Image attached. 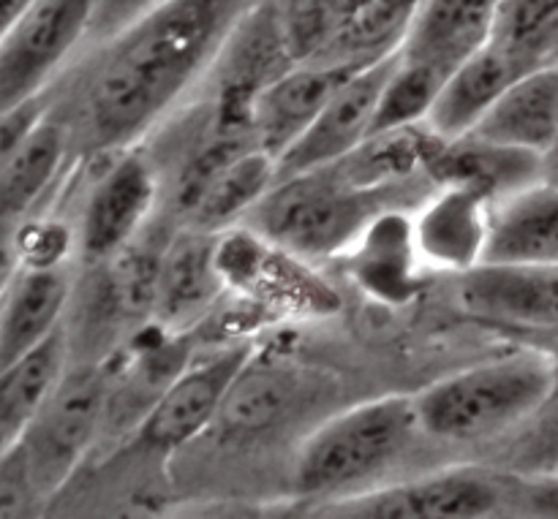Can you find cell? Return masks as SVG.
Masks as SVG:
<instances>
[{
  "label": "cell",
  "instance_id": "cell-1",
  "mask_svg": "<svg viewBox=\"0 0 558 519\" xmlns=\"http://www.w3.org/2000/svg\"><path fill=\"white\" fill-rule=\"evenodd\" d=\"M254 0H167L112 38L87 44L69 90L49 87L47 114L65 125L74 161L140 145L199 79Z\"/></svg>",
  "mask_w": 558,
  "mask_h": 519
},
{
  "label": "cell",
  "instance_id": "cell-2",
  "mask_svg": "<svg viewBox=\"0 0 558 519\" xmlns=\"http://www.w3.org/2000/svg\"><path fill=\"white\" fill-rule=\"evenodd\" d=\"M558 386L556 364L539 346L452 373L414 397L425 438L439 444H496L526 422Z\"/></svg>",
  "mask_w": 558,
  "mask_h": 519
},
{
  "label": "cell",
  "instance_id": "cell-3",
  "mask_svg": "<svg viewBox=\"0 0 558 519\" xmlns=\"http://www.w3.org/2000/svg\"><path fill=\"white\" fill-rule=\"evenodd\" d=\"M425 438L414 397L387 395L322 422L294 462V487L325 504L371 490Z\"/></svg>",
  "mask_w": 558,
  "mask_h": 519
},
{
  "label": "cell",
  "instance_id": "cell-4",
  "mask_svg": "<svg viewBox=\"0 0 558 519\" xmlns=\"http://www.w3.org/2000/svg\"><path fill=\"white\" fill-rule=\"evenodd\" d=\"M398 196L403 190L360 188L325 166L276 180L243 221L262 243L300 259H319L357 243Z\"/></svg>",
  "mask_w": 558,
  "mask_h": 519
},
{
  "label": "cell",
  "instance_id": "cell-5",
  "mask_svg": "<svg viewBox=\"0 0 558 519\" xmlns=\"http://www.w3.org/2000/svg\"><path fill=\"white\" fill-rule=\"evenodd\" d=\"M107 362H69L20 444L47 501L71 482L107 424Z\"/></svg>",
  "mask_w": 558,
  "mask_h": 519
},
{
  "label": "cell",
  "instance_id": "cell-6",
  "mask_svg": "<svg viewBox=\"0 0 558 519\" xmlns=\"http://www.w3.org/2000/svg\"><path fill=\"white\" fill-rule=\"evenodd\" d=\"M512 511V477L488 466H458L330 501L322 515L354 519H466Z\"/></svg>",
  "mask_w": 558,
  "mask_h": 519
},
{
  "label": "cell",
  "instance_id": "cell-7",
  "mask_svg": "<svg viewBox=\"0 0 558 519\" xmlns=\"http://www.w3.org/2000/svg\"><path fill=\"white\" fill-rule=\"evenodd\" d=\"M161 190L156 158L136 145L109 152V161L87 185L74 221L80 264H104L134 243L150 226Z\"/></svg>",
  "mask_w": 558,
  "mask_h": 519
},
{
  "label": "cell",
  "instance_id": "cell-8",
  "mask_svg": "<svg viewBox=\"0 0 558 519\" xmlns=\"http://www.w3.org/2000/svg\"><path fill=\"white\" fill-rule=\"evenodd\" d=\"M96 0H33L0 41V112L44 96L85 49Z\"/></svg>",
  "mask_w": 558,
  "mask_h": 519
},
{
  "label": "cell",
  "instance_id": "cell-9",
  "mask_svg": "<svg viewBox=\"0 0 558 519\" xmlns=\"http://www.w3.org/2000/svg\"><path fill=\"white\" fill-rule=\"evenodd\" d=\"M251 354V343H234L210 357L189 359L136 424V444L156 455H174L199 438L221 417L229 390Z\"/></svg>",
  "mask_w": 558,
  "mask_h": 519
},
{
  "label": "cell",
  "instance_id": "cell-10",
  "mask_svg": "<svg viewBox=\"0 0 558 519\" xmlns=\"http://www.w3.org/2000/svg\"><path fill=\"white\" fill-rule=\"evenodd\" d=\"M398 58L401 54L349 74L308 131L278 158L276 180L316 172L357 150L374 131L376 109Z\"/></svg>",
  "mask_w": 558,
  "mask_h": 519
},
{
  "label": "cell",
  "instance_id": "cell-11",
  "mask_svg": "<svg viewBox=\"0 0 558 519\" xmlns=\"http://www.w3.org/2000/svg\"><path fill=\"white\" fill-rule=\"evenodd\" d=\"M463 310L537 337L558 330V264H483L461 272Z\"/></svg>",
  "mask_w": 558,
  "mask_h": 519
},
{
  "label": "cell",
  "instance_id": "cell-12",
  "mask_svg": "<svg viewBox=\"0 0 558 519\" xmlns=\"http://www.w3.org/2000/svg\"><path fill=\"white\" fill-rule=\"evenodd\" d=\"M227 286L218 232L178 226L167 239L156 281L153 324L169 335L199 324Z\"/></svg>",
  "mask_w": 558,
  "mask_h": 519
},
{
  "label": "cell",
  "instance_id": "cell-13",
  "mask_svg": "<svg viewBox=\"0 0 558 519\" xmlns=\"http://www.w3.org/2000/svg\"><path fill=\"white\" fill-rule=\"evenodd\" d=\"M71 161L69 131L52 114H44L0 172V226L20 228L54 207Z\"/></svg>",
  "mask_w": 558,
  "mask_h": 519
},
{
  "label": "cell",
  "instance_id": "cell-14",
  "mask_svg": "<svg viewBox=\"0 0 558 519\" xmlns=\"http://www.w3.org/2000/svg\"><path fill=\"white\" fill-rule=\"evenodd\" d=\"M74 261L22 267L0 299V370L16 362L63 326L74 292Z\"/></svg>",
  "mask_w": 558,
  "mask_h": 519
},
{
  "label": "cell",
  "instance_id": "cell-15",
  "mask_svg": "<svg viewBox=\"0 0 558 519\" xmlns=\"http://www.w3.org/2000/svg\"><path fill=\"white\" fill-rule=\"evenodd\" d=\"M499 3L501 0H420L401 58L447 79L450 71L488 44Z\"/></svg>",
  "mask_w": 558,
  "mask_h": 519
},
{
  "label": "cell",
  "instance_id": "cell-16",
  "mask_svg": "<svg viewBox=\"0 0 558 519\" xmlns=\"http://www.w3.org/2000/svg\"><path fill=\"white\" fill-rule=\"evenodd\" d=\"M349 74L354 71L294 63L276 82H270L254 103V134L262 150L278 161L319 118L325 103Z\"/></svg>",
  "mask_w": 558,
  "mask_h": 519
},
{
  "label": "cell",
  "instance_id": "cell-17",
  "mask_svg": "<svg viewBox=\"0 0 558 519\" xmlns=\"http://www.w3.org/2000/svg\"><path fill=\"white\" fill-rule=\"evenodd\" d=\"M483 261L558 264V185L539 180L490 205Z\"/></svg>",
  "mask_w": 558,
  "mask_h": 519
},
{
  "label": "cell",
  "instance_id": "cell-18",
  "mask_svg": "<svg viewBox=\"0 0 558 519\" xmlns=\"http://www.w3.org/2000/svg\"><path fill=\"white\" fill-rule=\"evenodd\" d=\"M428 177L436 185H458L494 201L543 180V156L494 145L480 136L439 139L428 161Z\"/></svg>",
  "mask_w": 558,
  "mask_h": 519
},
{
  "label": "cell",
  "instance_id": "cell-19",
  "mask_svg": "<svg viewBox=\"0 0 558 519\" xmlns=\"http://www.w3.org/2000/svg\"><path fill=\"white\" fill-rule=\"evenodd\" d=\"M469 134L543 156L558 134V65L518 76Z\"/></svg>",
  "mask_w": 558,
  "mask_h": 519
},
{
  "label": "cell",
  "instance_id": "cell-20",
  "mask_svg": "<svg viewBox=\"0 0 558 519\" xmlns=\"http://www.w3.org/2000/svg\"><path fill=\"white\" fill-rule=\"evenodd\" d=\"M441 194L430 196L417 221V243L436 267L472 270L483 261L488 237L490 201L458 185H441Z\"/></svg>",
  "mask_w": 558,
  "mask_h": 519
},
{
  "label": "cell",
  "instance_id": "cell-21",
  "mask_svg": "<svg viewBox=\"0 0 558 519\" xmlns=\"http://www.w3.org/2000/svg\"><path fill=\"white\" fill-rule=\"evenodd\" d=\"M518 76H521V71L505 54L485 44L480 52L463 60L441 82L439 96H436L434 107L425 118V125L439 139L466 136Z\"/></svg>",
  "mask_w": 558,
  "mask_h": 519
},
{
  "label": "cell",
  "instance_id": "cell-22",
  "mask_svg": "<svg viewBox=\"0 0 558 519\" xmlns=\"http://www.w3.org/2000/svg\"><path fill=\"white\" fill-rule=\"evenodd\" d=\"M420 0H349L341 33L316 65L360 71L401 54Z\"/></svg>",
  "mask_w": 558,
  "mask_h": 519
},
{
  "label": "cell",
  "instance_id": "cell-23",
  "mask_svg": "<svg viewBox=\"0 0 558 519\" xmlns=\"http://www.w3.org/2000/svg\"><path fill=\"white\" fill-rule=\"evenodd\" d=\"M69 368L63 326L49 341L0 370V438L16 444Z\"/></svg>",
  "mask_w": 558,
  "mask_h": 519
},
{
  "label": "cell",
  "instance_id": "cell-24",
  "mask_svg": "<svg viewBox=\"0 0 558 519\" xmlns=\"http://www.w3.org/2000/svg\"><path fill=\"white\" fill-rule=\"evenodd\" d=\"M303 390L300 370L292 364L272 359L256 362V354H251L248 364L229 390L218 419H223L234 433H259L289 417Z\"/></svg>",
  "mask_w": 558,
  "mask_h": 519
},
{
  "label": "cell",
  "instance_id": "cell-25",
  "mask_svg": "<svg viewBox=\"0 0 558 519\" xmlns=\"http://www.w3.org/2000/svg\"><path fill=\"white\" fill-rule=\"evenodd\" d=\"M272 183H276V158L262 147H254L213 177L180 226L221 234L234 221H243L251 207L272 188Z\"/></svg>",
  "mask_w": 558,
  "mask_h": 519
},
{
  "label": "cell",
  "instance_id": "cell-26",
  "mask_svg": "<svg viewBox=\"0 0 558 519\" xmlns=\"http://www.w3.org/2000/svg\"><path fill=\"white\" fill-rule=\"evenodd\" d=\"M488 47L521 74L558 65V0H501Z\"/></svg>",
  "mask_w": 558,
  "mask_h": 519
},
{
  "label": "cell",
  "instance_id": "cell-27",
  "mask_svg": "<svg viewBox=\"0 0 558 519\" xmlns=\"http://www.w3.org/2000/svg\"><path fill=\"white\" fill-rule=\"evenodd\" d=\"M494 468L521 479L558 477V386L526 422L496 441Z\"/></svg>",
  "mask_w": 558,
  "mask_h": 519
},
{
  "label": "cell",
  "instance_id": "cell-28",
  "mask_svg": "<svg viewBox=\"0 0 558 519\" xmlns=\"http://www.w3.org/2000/svg\"><path fill=\"white\" fill-rule=\"evenodd\" d=\"M278 25L294 63H316L347 20L349 0H276Z\"/></svg>",
  "mask_w": 558,
  "mask_h": 519
},
{
  "label": "cell",
  "instance_id": "cell-29",
  "mask_svg": "<svg viewBox=\"0 0 558 519\" xmlns=\"http://www.w3.org/2000/svg\"><path fill=\"white\" fill-rule=\"evenodd\" d=\"M441 82L445 79L436 71L398 58L396 69H392L390 79L385 85V92H381L371 134H385V131L425 123L436 96H439Z\"/></svg>",
  "mask_w": 558,
  "mask_h": 519
},
{
  "label": "cell",
  "instance_id": "cell-30",
  "mask_svg": "<svg viewBox=\"0 0 558 519\" xmlns=\"http://www.w3.org/2000/svg\"><path fill=\"white\" fill-rule=\"evenodd\" d=\"M47 504L31 460L16 441L0 455V519L36 517Z\"/></svg>",
  "mask_w": 558,
  "mask_h": 519
},
{
  "label": "cell",
  "instance_id": "cell-31",
  "mask_svg": "<svg viewBox=\"0 0 558 519\" xmlns=\"http://www.w3.org/2000/svg\"><path fill=\"white\" fill-rule=\"evenodd\" d=\"M161 3H167V0H96V9H93V25H90V33H87V44L107 41V38L114 36V33L129 27L131 22L145 16L147 11L158 9Z\"/></svg>",
  "mask_w": 558,
  "mask_h": 519
},
{
  "label": "cell",
  "instance_id": "cell-32",
  "mask_svg": "<svg viewBox=\"0 0 558 519\" xmlns=\"http://www.w3.org/2000/svg\"><path fill=\"white\" fill-rule=\"evenodd\" d=\"M44 114H47V98L44 96L20 103L9 112H0V172L11 161L16 147L27 139V134L41 123Z\"/></svg>",
  "mask_w": 558,
  "mask_h": 519
},
{
  "label": "cell",
  "instance_id": "cell-33",
  "mask_svg": "<svg viewBox=\"0 0 558 519\" xmlns=\"http://www.w3.org/2000/svg\"><path fill=\"white\" fill-rule=\"evenodd\" d=\"M512 511L526 517L558 519V477H512Z\"/></svg>",
  "mask_w": 558,
  "mask_h": 519
},
{
  "label": "cell",
  "instance_id": "cell-34",
  "mask_svg": "<svg viewBox=\"0 0 558 519\" xmlns=\"http://www.w3.org/2000/svg\"><path fill=\"white\" fill-rule=\"evenodd\" d=\"M22 270L20 245H16V228L0 226V299L14 283L16 272Z\"/></svg>",
  "mask_w": 558,
  "mask_h": 519
},
{
  "label": "cell",
  "instance_id": "cell-35",
  "mask_svg": "<svg viewBox=\"0 0 558 519\" xmlns=\"http://www.w3.org/2000/svg\"><path fill=\"white\" fill-rule=\"evenodd\" d=\"M33 0H0V41L11 33V27L22 20Z\"/></svg>",
  "mask_w": 558,
  "mask_h": 519
},
{
  "label": "cell",
  "instance_id": "cell-36",
  "mask_svg": "<svg viewBox=\"0 0 558 519\" xmlns=\"http://www.w3.org/2000/svg\"><path fill=\"white\" fill-rule=\"evenodd\" d=\"M543 180L550 185H558V134L550 141L548 150L543 152Z\"/></svg>",
  "mask_w": 558,
  "mask_h": 519
},
{
  "label": "cell",
  "instance_id": "cell-37",
  "mask_svg": "<svg viewBox=\"0 0 558 519\" xmlns=\"http://www.w3.org/2000/svg\"><path fill=\"white\" fill-rule=\"evenodd\" d=\"M532 343H534V346L543 348V351L548 354L550 359H554V364H556V375H558V330H554V332H545V335L532 337Z\"/></svg>",
  "mask_w": 558,
  "mask_h": 519
},
{
  "label": "cell",
  "instance_id": "cell-38",
  "mask_svg": "<svg viewBox=\"0 0 558 519\" xmlns=\"http://www.w3.org/2000/svg\"><path fill=\"white\" fill-rule=\"evenodd\" d=\"M9 446H11V444H5V441H3V438H0V455H3V452H5V449H9Z\"/></svg>",
  "mask_w": 558,
  "mask_h": 519
}]
</instances>
